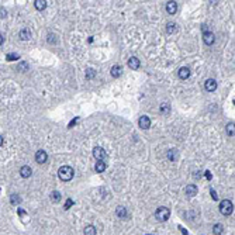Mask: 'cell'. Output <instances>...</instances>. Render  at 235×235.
<instances>
[{"mask_svg":"<svg viewBox=\"0 0 235 235\" xmlns=\"http://www.w3.org/2000/svg\"><path fill=\"white\" fill-rule=\"evenodd\" d=\"M178 156H179V154L176 149H169L166 152V158L169 159V161H172V162H175V161L178 159Z\"/></svg>","mask_w":235,"mask_h":235,"instance_id":"16","label":"cell"},{"mask_svg":"<svg viewBox=\"0 0 235 235\" xmlns=\"http://www.w3.org/2000/svg\"><path fill=\"white\" fill-rule=\"evenodd\" d=\"M6 59H7V61H16V59H20V57H18L17 54H7V55H6Z\"/></svg>","mask_w":235,"mask_h":235,"instance_id":"27","label":"cell"},{"mask_svg":"<svg viewBox=\"0 0 235 235\" xmlns=\"http://www.w3.org/2000/svg\"><path fill=\"white\" fill-rule=\"evenodd\" d=\"M159 110H161V113H162L163 116H168V114L170 113V106L168 104V103H163V104L161 106V109H159Z\"/></svg>","mask_w":235,"mask_h":235,"instance_id":"22","label":"cell"},{"mask_svg":"<svg viewBox=\"0 0 235 235\" xmlns=\"http://www.w3.org/2000/svg\"><path fill=\"white\" fill-rule=\"evenodd\" d=\"M234 132H235V130H234V122H230L227 126V134L230 135V137H232L234 135Z\"/></svg>","mask_w":235,"mask_h":235,"instance_id":"25","label":"cell"},{"mask_svg":"<svg viewBox=\"0 0 235 235\" xmlns=\"http://www.w3.org/2000/svg\"><path fill=\"white\" fill-rule=\"evenodd\" d=\"M10 201H11V204H18V203H20V197H18V194H11Z\"/></svg>","mask_w":235,"mask_h":235,"instance_id":"28","label":"cell"},{"mask_svg":"<svg viewBox=\"0 0 235 235\" xmlns=\"http://www.w3.org/2000/svg\"><path fill=\"white\" fill-rule=\"evenodd\" d=\"M83 232H85V235H96V228L93 225H87Z\"/></svg>","mask_w":235,"mask_h":235,"instance_id":"23","label":"cell"},{"mask_svg":"<svg viewBox=\"0 0 235 235\" xmlns=\"http://www.w3.org/2000/svg\"><path fill=\"white\" fill-rule=\"evenodd\" d=\"M31 38V31H30L28 28H23L20 31V40H23V41H27V40H30Z\"/></svg>","mask_w":235,"mask_h":235,"instance_id":"17","label":"cell"},{"mask_svg":"<svg viewBox=\"0 0 235 235\" xmlns=\"http://www.w3.org/2000/svg\"><path fill=\"white\" fill-rule=\"evenodd\" d=\"M178 76L182 79V80H186L187 77L190 76V69L187 68V66H183V68H180L179 69V72H178Z\"/></svg>","mask_w":235,"mask_h":235,"instance_id":"8","label":"cell"},{"mask_svg":"<svg viewBox=\"0 0 235 235\" xmlns=\"http://www.w3.org/2000/svg\"><path fill=\"white\" fill-rule=\"evenodd\" d=\"M155 217H156V220H158V221H161V223L166 221V220L170 217L169 208H166V207H159L158 210L155 211Z\"/></svg>","mask_w":235,"mask_h":235,"instance_id":"2","label":"cell"},{"mask_svg":"<svg viewBox=\"0 0 235 235\" xmlns=\"http://www.w3.org/2000/svg\"><path fill=\"white\" fill-rule=\"evenodd\" d=\"M206 178L208 179V180H210V179L213 178V176H211V173H210V172H206Z\"/></svg>","mask_w":235,"mask_h":235,"instance_id":"34","label":"cell"},{"mask_svg":"<svg viewBox=\"0 0 235 235\" xmlns=\"http://www.w3.org/2000/svg\"><path fill=\"white\" fill-rule=\"evenodd\" d=\"M138 126L141 127L142 130H148L151 127V120L149 117H146V116H141L139 120H138Z\"/></svg>","mask_w":235,"mask_h":235,"instance_id":"5","label":"cell"},{"mask_svg":"<svg viewBox=\"0 0 235 235\" xmlns=\"http://www.w3.org/2000/svg\"><path fill=\"white\" fill-rule=\"evenodd\" d=\"M31 173H33V169H31L30 166H27V165L21 166V169H20V176L21 178H30Z\"/></svg>","mask_w":235,"mask_h":235,"instance_id":"12","label":"cell"},{"mask_svg":"<svg viewBox=\"0 0 235 235\" xmlns=\"http://www.w3.org/2000/svg\"><path fill=\"white\" fill-rule=\"evenodd\" d=\"M148 235H149V234H148Z\"/></svg>","mask_w":235,"mask_h":235,"instance_id":"37","label":"cell"},{"mask_svg":"<svg viewBox=\"0 0 235 235\" xmlns=\"http://www.w3.org/2000/svg\"><path fill=\"white\" fill-rule=\"evenodd\" d=\"M34 4H35L37 10H44V8L47 7V2H45V0H35Z\"/></svg>","mask_w":235,"mask_h":235,"instance_id":"20","label":"cell"},{"mask_svg":"<svg viewBox=\"0 0 235 235\" xmlns=\"http://www.w3.org/2000/svg\"><path fill=\"white\" fill-rule=\"evenodd\" d=\"M94 75H96V72H94L92 68H89L87 70H86V79H89L90 80V79H93L94 77Z\"/></svg>","mask_w":235,"mask_h":235,"instance_id":"26","label":"cell"},{"mask_svg":"<svg viewBox=\"0 0 235 235\" xmlns=\"http://www.w3.org/2000/svg\"><path fill=\"white\" fill-rule=\"evenodd\" d=\"M47 158H48V155H47V152L44 149H40L35 152V161L38 163H45L47 162Z\"/></svg>","mask_w":235,"mask_h":235,"instance_id":"7","label":"cell"},{"mask_svg":"<svg viewBox=\"0 0 235 235\" xmlns=\"http://www.w3.org/2000/svg\"><path fill=\"white\" fill-rule=\"evenodd\" d=\"M204 87H206L207 92H214L217 89V82L214 79H207L206 83H204Z\"/></svg>","mask_w":235,"mask_h":235,"instance_id":"9","label":"cell"},{"mask_svg":"<svg viewBox=\"0 0 235 235\" xmlns=\"http://www.w3.org/2000/svg\"><path fill=\"white\" fill-rule=\"evenodd\" d=\"M224 231V225L223 224H215L214 228H213V232H214L215 235H221Z\"/></svg>","mask_w":235,"mask_h":235,"instance_id":"21","label":"cell"},{"mask_svg":"<svg viewBox=\"0 0 235 235\" xmlns=\"http://www.w3.org/2000/svg\"><path fill=\"white\" fill-rule=\"evenodd\" d=\"M203 41H204L206 45H213L215 41V35L211 31H207V33L203 34Z\"/></svg>","mask_w":235,"mask_h":235,"instance_id":"6","label":"cell"},{"mask_svg":"<svg viewBox=\"0 0 235 235\" xmlns=\"http://www.w3.org/2000/svg\"><path fill=\"white\" fill-rule=\"evenodd\" d=\"M197 186L196 184H189V186H186V194L189 196V197H194L196 194H197Z\"/></svg>","mask_w":235,"mask_h":235,"instance_id":"13","label":"cell"},{"mask_svg":"<svg viewBox=\"0 0 235 235\" xmlns=\"http://www.w3.org/2000/svg\"><path fill=\"white\" fill-rule=\"evenodd\" d=\"M211 194H213V199H214V200H217V194H215V191L214 190H213V189H211Z\"/></svg>","mask_w":235,"mask_h":235,"instance_id":"33","label":"cell"},{"mask_svg":"<svg viewBox=\"0 0 235 235\" xmlns=\"http://www.w3.org/2000/svg\"><path fill=\"white\" fill-rule=\"evenodd\" d=\"M110 73H111L113 77H118L122 73V68L120 65H114L113 68H111V70H110Z\"/></svg>","mask_w":235,"mask_h":235,"instance_id":"15","label":"cell"},{"mask_svg":"<svg viewBox=\"0 0 235 235\" xmlns=\"http://www.w3.org/2000/svg\"><path fill=\"white\" fill-rule=\"evenodd\" d=\"M106 168H107V165H106L103 161H97V162H96V165H94V169H96V172H97V173L104 172Z\"/></svg>","mask_w":235,"mask_h":235,"instance_id":"18","label":"cell"},{"mask_svg":"<svg viewBox=\"0 0 235 235\" xmlns=\"http://www.w3.org/2000/svg\"><path fill=\"white\" fill-rule=\"evenodd\" d=\"M6 14H7V11H6V8L0 7V18H4V17H6Z\"/></svg>","mask_w":235,"mask_h":235,"instance_id":"31","label":"cell"},{"mask_svg":"<svg viewBox=\"0 0 235 235\" xmlns=\"http://www.w3.org/2000/svg\"><path fill=\"white\" fill-rule=\"evenodd\" d=\"M3 41H4V38H3V35H2V34H0V45L3 44Z\"/></svg>","mask_w":235,"mask_h":235,"instance_id":"35","label":"cell"},{"mask_svg":"<svg viewBox=\"0 0 235 235\" xmlns=\"http://www.w3.org/2000/svg\"><path fill=\"white\" fill-rule=\"evenodd\" d=\"M3 145V137H2V135H0V146Z\"/></svg>","mask_w":235,"mask_h":235,"instance_id":"36","label":"cell"},{"mask_svg":"<svg viewBox=\"0 0 235 235\" xmlns=\"http://www.w3.org/2000/svg\"><path fill=\"white\" fill-rule=\"evenodd\" d=\"M201 30H203V33H207V31H208V28H207V25H206V24H203V25H201Z\"/></svg>","mask_w":235,"mask_h":235,"instance_id":"32","label":"cell"},{"mask_svg":"<svg viewBox=\"0 0 235 235\" xmlns=\"http://www.w3.org/2000/svg\"><path fill=\"white\" fill-rule=\"evenodd\" d=\"M220 211H221V214H224V215L232 214V211H234V204H232V201H230V200H223L221 204H220Z\"/></svg>","mask_w":235,"mask_h":235,"instance_id":"3","label":"cell"},{"mask_svg":"<svg viewBox=\"0 0 235 235\" xmlns=\"http://www.w3.org/2000/svg\"><path fill=\"white\" fill-rule=\"evenodd\" d=\"M178 31V25L175 24V23H168L166 25V33L168 34H175Z\"/></svg>","mask_w":235,"mask_h":235,"instance_id":"19","label":"cell"},{"mask_svg":"<svg viewBox=\"0 0 235 235\" xmlns=\"http://www.w3.org/2000/svg\"><path fill=\"white\" fill-rule=\"evenodd\" d=\"M116 214H117L120 218H122V220L128 218V211H127V208L124 206L117 207V210H116Z\"/></svg>","mask_w":235,"mask_h":235,"instance_id":"11","label":"cell"},{"mask_svg":"<svg viewBox=\"0 0 235 235\" xmlns=\"http://www.w3.org/2000/svg\"><path fill=\"white\" fill-rule=\"evenodd\" d=\"M51 200H52L54 203H58L61 200V193H59V191H52V193H51Z\"/></svg>","mask_w":235,"mask_h":235,"instance_id":"24","label":"cell"},{"mask_svg":"<svg viewBox=\"0 0 235 235\" xmlns=\"http://www.w3.org/2000/svg\"><path fill=\"white\" fill-rule=\"evenodd\" d=\"M93 156L97 159V161H103V159L107 158V152H106L101 146H96L93 149Z\"/></svg>","mask_w":235,"mask_h":235,"instance_id":"4","label":"cell"},{"mask_svg":"<svg viewBox=\"0 0 235 235\" xmlns=\"http://www.w3.org/2000/svg\"><path fill=\"white\" fill-rule=\"evenodd\" d=\"M72 206H73V200L72 199H68V200H66V203H65V210H69Z\"/></svg>","mask_w":235,"mask_h":235,"instance_id":"30","label":"cell"},{"mask_svg":"<svg viewBox=\"0 0 235 235\" xmlns=\"http://www.w3.org/2000/svg\"><path fill=\"white\" fill-rule=\"evenodd\" d=\"M18 70H21V72H24V70H27L28 69V65L25 64V62H20V65H18Z\"/></svg>","mask_w":235,"mask_h":235,"instance_id":"29","label":"cell"},{"mask_svg":"<svg viewBox=\"0 0 235 235\" xmlns=\"http://www.w3.org/2000/svg\"><path fill=\"white\" fill-rule=\"evenodd\" d=\"M73 175H75V170H73L70 166H68V165H64V166H61L59 168V170H58V176H59V179L64 180V182L72 180Z\"/></svg>","mask_w":235,"mask_h":235,"instance_id":"1","label":"cell"},{"mask_svg":"<svg viewBox=\"0 0 235 235\" xmlns=\"http://www.w3.org/2000/svg\"><path fill=\"white\" fill-rule=\"evenodd\" d=\"M176 10H178V4H176V2H168L166 3V11L169 13V14H175Z\"/></svg>","mask_w":235,"mask_h":235,"instance_id":"14","label":"cell"},{"mask_svg":"<svg viewBox=\"0 0 235 235\" xmlns=\"http://www.w3.org/2000/svg\"><path fill=\"white\" fill-rule=\"evenodd\" d=\"M128 66H130L132 70H137V69H139V66H141V62H139L138 58L131 57L130 59H128Z\"/></svg>","mask_w":235,"mask_h":235,"instance_id":"10","label":"cell"}]
</instances>
